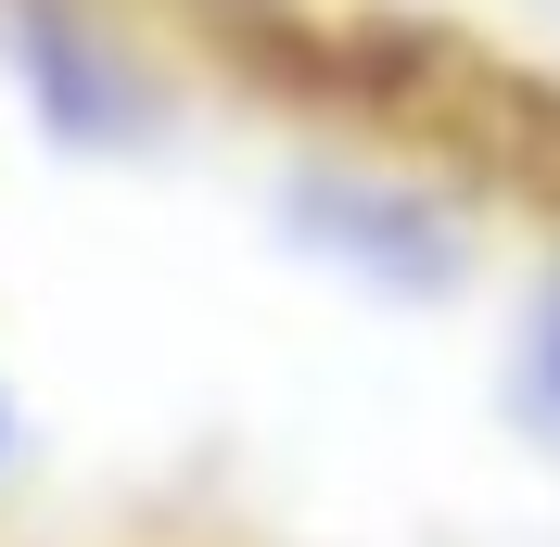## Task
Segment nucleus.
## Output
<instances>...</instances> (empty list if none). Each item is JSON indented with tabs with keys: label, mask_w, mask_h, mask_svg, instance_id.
I'll use <instances>...</instances> for the list:
<instances>
[{
	"label": "nucleus",
	"mask_w": 560,
	"mask_h": 547,
	"mask_svg": "<svg viewBox=\"0 0 560 547\" xmlns=\"http://www.w3.org/2000/svg\"><path fill=\"white\" fill-rule=\"evenodd\" d=\"M13 65H26L38 115H51L65 140H103V128H128V115H140V77L115 65L77 13H51V0H26V13H13Z\"/></svg>",
	"instance_id": "obj_1"
},
{
	"label": "nucleus",
	"mask_w": 560,
	"mask_h": 547,
	"mask_svg": "<svg viewBox=\"0 0 560 547\" xmlns=\"http://www.w3.org/2000/svg\"><path fill=\"white\" fill-rule=\"evenodd\" d=\"M535 395L560 408V280H548V306H535Z\"/></svg>",
	"instance_id": "obj_2"
}]
</instances>
